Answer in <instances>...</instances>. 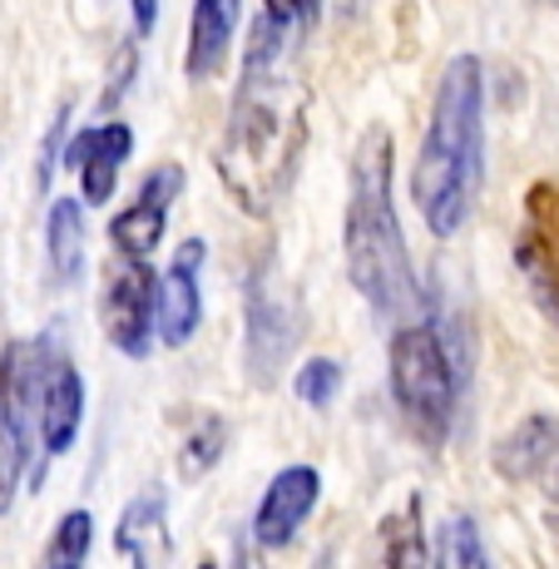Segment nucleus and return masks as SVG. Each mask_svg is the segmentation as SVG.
I'll list each match as a JSON object with an SVG mask.
<instances>
[{"label":"nucleus","mask_w":559,"mask_h":569,"mask_svg":"<svg viewBox=\"0 0 559 569\" xmlns=\"http://www.w3.org/2000/svg\"><path fill=\"white\" fill-rule=\"evenodd\" d=\"M307 144V94L288 64V30L258 20L243 60V84L218 134V179L233 203L253 218H268L288 193Z\"/></svg>","instance_id":"nucleus-1"},{"label":"nucleus","mask_w":559,"mask_h":569,"mask_svg":"<svg viewBox=\"0 0 559 569\" xmlns=\"http://www.w3.org/2000/svg\"><path fill=\"white\" fill-rule=\"evenodd\" d=\"M84 421V381L54 337L0 347V516L16 486H46L54 456H64Z\"/></svg>","instance_id":"nucleus-2"},{"label":"nucleus","mask_w":559,"mask_h":569,"mask_svg":"<svg viewBox=\"0 0 559 569\" xmlns=\"http://www.w3.org/2000/svg\"><path fill=\"white\" fill-rule=\"evenodd\" d=\"M486 179V70L476 54H456L441 70L421 154L411 169V203L436 238L466 228Z\"/></svg>","instance_id":"nucleus-3"},{"label":"nucleus","mask_w":559,"mask_h":569,"mask_svg":"<svg viewBox=\"0 0 559 569\" xmlns=\"http://www.w3.org/2000/svg\"><path fill=\"white\" fill-rule=\"evenodd\" d=\"M342 248H347V278L371 302L377 317H401L421 302L407 233H401L397 199H391V134L381 124H371L357 139Z\"/></svg>","instance_id":"nucleus-4"},{"label":"nucleus","mask_w":559,"mask_h":569,"mask_svg":"<svg viewBox=\"0 0 559 569\" xmlns=\"http://www.w3.org/2000/svg\"><path fill=\"white\" fill-rule=\"evenodd\" d=\"M387 367H391V401L411 421V431L426 436V441H446L460 407V387H466V352H456L446 327L441 322L397 327Z\"/></svg>","instance_id":"nucleus-5"},{"label":"nucleus","mask_w":559,"mask_h":569,"mask_svg":"<svg viewBox=\"0 0 559 569\" xmlns=\"http://www.w3.org/2000/svg\"><path fill=\"white\" fill-rule=\"evenodd\" d=\"M298 337H302V308H298V292L282 282V272L272 262L248 278V332H243V357L253 381L268 387L288 357L298 352Z\"/></svg>","instance_id":"nucleus-6"},{"label":"nucleus","mask_w":559,"mask_h":569,"mask_svg":"<svg viewBox=\"0 0 559 569\" xmlns=\"http://www.w3.org/2000/svg\"><path fill=\"white\" fill-rule=\"evenodd\" d=\"M515 262H520L535 302L559 322V183L555 179L530 183V193H525Z\"/></svg>","instance_id":"nucleus-7"},{"label":"nucleus","mask_w":559,"mask_h":569,"mask_svg":"<svg viewBox=\"0 0 559 569\" xmlns=\"http://www.w3.org/2000/svg\"><path fill=\"white\" fill-rule=\"evenodd\" d=\"M153 272H149V258H129L114 262L104 282V298H100V322H104V337L114 352L124 357H144L149 342H153Z\"/></svg>","instance_id":"nucleus-8"},{"label":"nucleus","mask_w":559,"mask_h":569,"mask_svg":"<svg viewBox=\"0 0 559 569\" xmlns=\"http://www.w3.org/2000/svg\"><path fill=\"white\" fill-rule=\"evenodd\" d=\"M203 253L208 248L199 238L173 253L169 272L153 282V337L163 347H183L203 322V288H199V268H203Z\"/></svg>","instance_id":"nucleus-9"},{"label":"nucleus","mask_w":559,"mask_h":569,"mask_svg":"<svg viewBox=\"0 0 559 569\" xmlns=\"http://www.w3.org/2000/svg\"><path fill=\"white\" fill-rule=\"evenodd\" d=\"M183 189V169L179 163H163V169H153L144 183H139V193L129 199L124 213H114V223H109V238H114L119 253L129 258H149L153 248L163 243V228H169V208L179 199Z\"/></svg>","instance_id":"nucleus-10"},{"label":"nucleus","mask_w":559,"mask_h":569,"mask_svg":"<svg viewBox=\"0 0 559 569\" xmlns=\"http://www.w3.org/2000/svg\"><path fill=\"white\" fill-rule=\"evenodd\" d=\"M134 154V129L129 124H100V129H80V134L64 144V163L74 169L80 179V193L84 203H109L114 199V183H119V169Z\"/></svg>","instance_id":"nucleus-11"},{"label":"nucleus","mask_w":559,"mask_h":569,"mask_svg":"<svg viewBox=\"0 0 559 569\" xmlns=\"http://www.w3.org/2000/svg\"><path fill=\"white\" fill-rule=\"evenodd\" d=\"M317 496H322V476L312 466H288L272 476V486L262 490V506L253 516V540L262 550H282L292 535L302 530V520L312 516Z\"/></svg>","instance_id":"nucleus-12"},{"label":"nucleus","mask_w":559,"mask_h":569,"mask_svg":"<svg viewBox=\"0 0 559 569\" xmlns=\"http://www.w3.org/2000/svg\"><path fill=\"white\" fill-rule=\"evenodd\" d=\"M243 20V0H193L189 16V80H213Z\"/></svg>","instance_id":"nucleus-13"},{"label":"nucleus","mask_w":559,"mask_h":569,"mask_svg":"<svg viewBox=\"0 0 559 569\" xmlns=\"http://www.w3.org/2000/svg\"><path fill=\"white\" fill-rule=\"evenodd\" d=\"M114 545H119V555H129L139 569L169 560V496L153 486L139 490L124 506V516H119Z\"/></svg>","instance_id":"nucleus-14"},{"label":"nucleus","mask_w":559,"mask_h":569,"mask_svg":"<svg viewBox=\"0 0 559 569\" xmlns=\"http://www.w3.org/2000/svg\"><path fill=\"white\" fill-rule=\"evenodd\" d=\"M559 461V421L530 416L496 446V470L506 480H540Z\"/></svg>","instance_id":"nucleus-15"},{"label":"nucleus","mask_w":559,"mask_h":569,"mask_svg":"<svg viewBox=\"0 0 559 569\" xmlns=\"http://www.w3.org/2000/svg\"><path fill=\"white\" fill-rule=\"evenodd\" d=\"M46 262L60 288H74L84 272V213L74 199H54L46 218Z\"/></svg>","instance_id":"nucleus-16"},{"label":"nucleus","mask_w":559,"mask_h":569,"mask_svg":"<svg viewBox=\"0 0 559 569\" xmlns=\"http://www.w3.org/2000/svg\"><path fill=\"white\" fill-rule=\"evenodd\" d=\"M436 560L451 565V569H486L490 555H486V540H480L476 520L456 516L441 525V540H436Z\"/></svg>","instance_id":"nucleus-17"},{"label":"nucleus","mask_w":559,"mask_h":569,"mask_svg":"<svg viewBox=\"0 0 559 569\" xmlns=\"http://www.w3.org/2000/svg\"><path fill=\"white\" fill-rule=\"evenodd\" d=\"M90 545H94V516L90 510H70V516H60V525H54V540H50L46 560L54 569H74V565H84Z\"/></svg>","instance_id":"nucleus-18"},{"label":"nucleus","mask_w":559,"mask_h":569,"mask_svg":"<svg viewBox=\"0 0 559 569\" xmlns=\"http://www.w3.org/2000/svg\"><path fill=\"white\" fill-rule=\"evenodd\" d=\"M337 391H342V367L332 362V357H317V362H307L298 371V401H307V407H332Z\"/></svg>","instance_id":"nucleus-19"},{"label":"nucleus","mask_w":559,"mask_h":569,"mask_svg":"<svg viewBox=\"0 0 559 569\" xmlns=\"http://www.w3.org/2000/svg\"><path fill=\"white\" fill-rule=\"evenodd\" d=\"M416 516H421V506L416 500H407V525L391 520L387 525V560L391 565H421L426 560V545H421V530H416Z\"/></svg>","instance_id":"nucleus-20"},{"label":"nucleus","mask_w":559,"mask_h":569,"mask_svg":"<svg viewBox=\"0 0 559 569\" xmlns=\"http://www.w3.org/2000/svg\"><path fill=\"white\" fill-rule=\"evenodd\" d=\"M218 451H223V421H213V416H208L199 431L189 436V446H183V476H189V480L203 476V470L218 461Z\"/></svg>","instance_id":"nucleus-21"},{"label":"nucleus","mask_w":559,"mask_h":569,"mask_svg":"<svg viewBox=\"0 0 559 569\" xmlns=\"http://www.w3.org/2000/svg\"><path fill=\"white\" fill-rule=\"evenodd\" d=\"M262 6H268L262 20H272L278 30H302V26H312V16H317L322 0H262Z\"/></svg>","instance_id":"nucleus-22"},{"label":"nucleus","mask_w":559,"mask_h":569,"mask_svg":"<svg viewBox=\"0 0 559 569\" xmlns=\"http://www.w3.org/2000/svg\"><path fill=\"white\" fill-rule=\"evenodd\" d=\"M64 124H70V109H60V114H54V124H50V134H46V149H40V183L54 179V159H60V134H64Z\"/></svg>","instance_id":"nucleus-23"},{"label":"nucleus","mask_w":559,"mask_h":569,"mask_svg":"<svg viewBox=\"0 0 559 569\" xmlns=\"http://www.w3.org/2000/svg\"><path fill=\"white\" fill-rule=\"evenodd\" d=\"M129 6H134V26H139V36H149L153 20H159V0H129Z\"/></svg>","instance_id":"nucleus-24"},{"label":"nucleus","mask_w":559,"mask_h":569,"mask_svg":"<svg viewBox=\"0 0 559 569\" xmlns=\"http://www.w3.org/2000/svg\"><path fill=\"white\" fill-rule=\"evenodd\" d=\"M550 470H555V490H550V525H555V535H559V461H555Z\"/></svg>","instance_id":"nucleus-25"}]
</instances>
